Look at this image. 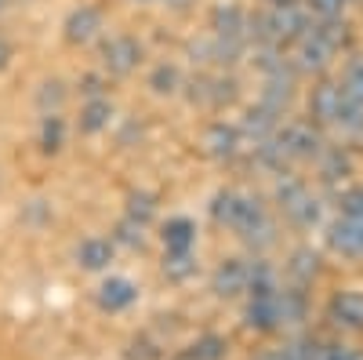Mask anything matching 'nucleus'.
<instances>
[{
	"mask_svg": "<svg viewBox=\"0 0 363 360\" xmlns=\"http://www.w3.org/2000/svg\"><path fill=\"white\" fill-rule=\"evenodd\" d=\"M247 327L255 332H277L284 327V313H280V291H269V295H251V306H247Z\"/></svg>",
	"mask_w": 363,
	"mask_h": 360,
	"instance_id": "obj_8",
	"label": "nucleus"
},
{
	"mask_svg": "<svg viewBox=\"0 0 363 360\" xmlns=\"http://www.w3.org/2000/svg\"><path fill=\"white\" fill-rule=\"evenodd\" d=\"M196 273V255L193 251H167L164 255V277L174 284H186Z\"/></svg>",
	"mask_w": 363,
	"mask_h": 360,
	"instance_id": "obj_22",
	"label": "nucleus"
},
{
	"mask_svg": "<svg viewBox=\"0 0 363 360\" xmlns=\"http://www.w3.org/2000/svg\"><path fill=\"white\" fill-rule=\"evenodd\" d=\"M247 11L236 8V4H218L215 11H211V33L215 37H225V40H244L247 37Z\"/></svg>",
	"mask_w": 363,
	"mask_h": 360,
	"instance_id": "obj_11",
	"label": "nucleus"
},
{
	"mask_svg": "<svg viewBox=\"0 0 363 360\" xmlns=\"http://www.w3.org/2000/svg\"><path fill=\"white\" fill-rule=\"evenodd\" d=\"M124 215H128V219H135V222H142V226H149V222H153V215H157V197H153V193H145V190L128 193V207H124Z\"/></svg>",
	"mask_w": 363,
	"mask_h": 360,
	"instance_id": "obj_23",
	"label": "nucleus"
},
{
	"mask_svg": "<svg viewBox=\"0 0 363 360\" xmlns=\"http://www.w3.org/2000/svg\"><path fill=\"white\" fill-rule=\"evenodd\" d=\"M102 29H106V15H102L99 4H77L62 18V37H66V44H77V48L99 40Z\"/></svg>",
	"mask_w": 363,
	"mask_h": 360,
	"instance_id": "obj_3",
	"label": "nucleus"
},
{
	"mask_svg": "<svg viewBox=\"0 0 363 360\" xmlns=\"http://www.w3.org/2000/svg\"><path fill=\"white\" fill-rule=\"evenodd\" d=\"M66 138H69V124L62 120V113H44L40 116V128H37L40 153H62Z\"/></svg>",
	"mask_w": 363,
	"mask_h": 360,
	"instance_id": "obj_15",
	"label": "nucleus"
},
{
	"mask_svg": "<svg viewBox=\"0 0 363 360\" xmlns=\"http://www.w3.org/2000/svg\"><path fill=\"white\" fill-rule=\"evenodd\" d=\"M342 92H345L352 102H359V106H363V62L349 70V77H345V84H342Z\"/></svg>",
	"mask_w": 363,
	"mask_h": 360,
	"instance_id": "obj_32",
	"label": "nucleus"
},
{
	"mask_svg": "<svg viewBox=\"0 0 363 360\" xmlns=\"http://www.w3.org/2000/svg\"><path fill=\"white\" fill-rule=\"evenodd\" d=\"M277 138H280L284 153H287L291 160H309V157L320 153V135H316L313 124H287Z\"/></svg>",
	"mask_w": 363,
	"mask_h": 360,
	"instance_id": "obj_9",
	"label": "nucleus"
},
{
	"mask_svg": "<svg viewBox=\"0 0 363 360\" xmlns=\"http://www.w3.org/2000/svg\"><path fill=\"white\" fill-rule=\"evenodd\" d=\"M309 8H313L316 15H323V18H335V15L345 8V0H309Z\"/></svg>",
	"mask_w": 363,
	"mask_h": 360,
	"instance_id": "obj_33",
	"label": "nucleus"
},
{
	"mask_svg": "<svg viewBox=\"0 0 363 360\" xmlns=\"http://www.w3.org/2000/svg\"><path fill=\"white\" fill-rule=\"evenodd\" d=\"M109 240H113V244H124V248H142L145 244V226L124 215V219L113 226V236Z\"/></svg>",
	"mask_w": 363,
	"mask_h": 360,
	"instance_id": "obj_27",
	"label": "nucleus"
},
{
	"mask_svg": "<svg viewBox=\"0 0 363 360\" xmlns=\"http://www.w3.org/2000/svg\"><path fill=\"white\" fill-rule=\"evenodd\" d=\"M109 124H113V102H109L106 95H99V99H84L80 116H77L80 135H102V131H109Z\"/></svg>",
	"mask_w": 363,
	"mask_h": 360,
	"instance_id": "obj_13",
	"label": "nucleus"
},
{
	"mask_svg": "<svg viewBox=\"0 0 363 360\" xmlns=\"http://www.w3.org/2000/svg\"><path fill=\"white\" fill-rule=\"evenodd\" d=\"M95 298H99V310H106V313H124V310H131V306L138 302V288H135V280H128V277H106V280L99 284Z\"/></svg>",
	"mask_w": 363,
	"mask_h": 360,
	"instance_id": "obj_6",
	"label": "nucleus"
},
{
	"mask_svg": "<svg viewBox=\"0 0 363 360\" xmlns=\"http://www.w3.org/2000/svg\"><path fill=\"white\" fill-rule=\"evenodd\" d=\"M258 360H298L291 349H272V353H262Z\"/></svg>",
	"mask_w": 363,
	"mask_h": 360,
	"instance_id": "obj_37",
	"label": "nucleus"
},
{
	"mask_svg": "<svg viewBox=\"0 0 363 360\" xmlns=\"http://www.w3.org/2000/svg\"><path fill=\"white\" fill-rule=\"evenodd\" d=\"M77 92H80L84 99H99V95H106V77H102V73H87V77H80V80H77Z\"/></svg>",
	"mask_w": 363,
	"mask_h": 360,
	"instance_id": "obj_31",
	"label": "nucleus"
},
{
	"mask_svg": "<svg viewBox=\"0 0 363 360\" xmlns=\"http://www.w3.org/2000/svg\"><path fill=\"white\" fill-rule=\"evenodd\" d=\"M142 58H145V48L138 37L131 33H116L102 44V73L109 77H131L138 66H142Z\"/></svg>",
	"mask_w": 363,
	"mask_h": 360,
	"instance_id": "obj_2",
	"label": "nucleus"
},
{
	"mask_svg": "<svg viewBox=\"0 0 363 360\" xmlns=\"http://www.w3.org/2000/svg\"><path fill=\"white\" fill-rule=\"evenodd\" d=\"M0 182H4V178H0Z\"/></svg>",
	"mask_w": 363,
	"mask_h": 360,
	"instance_id": "obj_42",
	"label": "nucleus"
},
{
	"mask_svg": "<svg viewBox=\"0 0 363 360\" xmlns=\"http://www.w3.org/2000/svg\"><path fill=\"white\" fill-rule=\"evenodd\" d=\"M330 317L342 327H363V295L359 291H338L330 298Z\"/></svg>",
	"mask_w": 363,
	"mask_h": 360,
	"instance_id": "obj_18",
	"label": "nucleus"
},
{
	"mask_svg": "<svg viewBox=\"0 0 363 360\" xmlns=\"http://www.w3.org/2000/svg\"><path fill=\"white\" fill-rule=\"evenodd\" d=\"M330 248L342 255H363V219H342L330 226Z\"/></svg>",
	"mask_w": 363,
	"mask_h": 360,
	"instance_id": "obj_16",
	"label": "nucleus"
},
{
	"mask_svg": "<svg viewBox=\"0 0 363 360\" xmlns=\"http://www.w3.org/2000/svg\"><path fill=\"white\" fill-rule=\"evenodd\" d=\"M211 288H215L218 298H236V295H244L251 288V266L244 258H225L218 269H215V277H211Z\"/></svg>",
	"mask_w": 363,
	"mask_h": 360,
	"instance_id": "obj_5",
	"label": "nucleus"
},
{
	"mask_svg": "<svg viewBox=\"0 0 363 360\" xmlns=\"http://www.w3.org/2000/svg\"><path fill=\"white\" fill-rule=\"evenodd\" d=\"M316 255L313 251H294L291 255V273L298 277V280H309V277H316Z\"/></svg>",
	"mask_w": 363,
	"mask_h": 360,
	"instance_id": "obj_30",
	"label": "nucleus"
},
{
	"mask_svg": "<svg viewBox=\"0 0 363 360\" xmlns=\"http://www.w3.org/2000/svg\"><path fill=\"white\" fill-rule=\"evenodd\" d=\"M186 353H189V360H225L229 346H225L222 335H200Z\"/></svg>",
	"mask_w": 363,
	"mask_h": 360,
	"instance_id": "obj_25",
	"label": "nucleus"
},
{
	"mask_svg": "<svg viewBox=\"0 0 363 360\" xmlns=\"http://www.w3.org/2000/svg\"><path fill=\"white\" fill-rule=\"evenodd\" d=\"M11 62H15V44L8 33H0V73L11 70Z\"/></svg>",
	"mask_w": 363,
	"mask_h": 360,
	"instance_id": "obj_34",
	"label": "nucleus"
},
{
	"mask_svg": "<svg viewBox=\"0 0 363 360\" xmlns=\"http://www.w3.org/2000/svg\"><path fill=\"white\" fill-rule=\"evenodd\" d=\"M342 99H345V92H342L338 84H320V87H313L309 109H313L316 120H330V124H335L338 109H342Z\"/></svg>",
	"mask_w": 363,
	"mask_h": 360,
	"instance_id": "obj_17",
	"label": "nucleus"
},
{
	"mask_svg": "<svg viewBox=\"0 0 363 360\" xmlns=\"http://www.w3.org/2000/svg\"><path fill=\"white\" fill-rule=\"evenodd\" d=\"M186 87H189V99L200 102V106H225V102H233V95H236V84H233V80H225V77H207V73L193 77Z\"/></svg>",
	"mask_w": 363,
	"mask_h": 360,
	"instance_id": "obj_7",
	"label": "nucleus"
},
{
	"mask_svg": "<svg viewBox=\"0 0 363 360\" xmlns=\"http://www.w3.org/2000/svg\"><path fill=\"white\" fill-rule=\"evenodd\" d=\"M349 164H345V157L342 153H335V157H330L327 160V178H338V171H345Z\"/></svg>",
	"mask_w": 363,
	"mask_h": 360,
	"instance_id": "obj_36",
	"label": "nucleus"
},
{
	"mask_svg": "<svg viewBox=\"0 0 363 360\" xmlns=\"http://www.w3.org/2000/svg\"><path fill=\"white\" fill-rule=\"evenodd\" d=\"M291 80L284 77V70L280 73H269V84H265V92H262V106H269L272 113H284L287 106H291Z\"/></svg>",
	"mask_w": 363,
	"mask_h": 360,
	"instance_id": "obj_21",
	"label": "nucleus"
},
{
	"mask_svg": "<svg viewBox=\"0 0 363 360\" xmlns=\"http://www.w3.org/2000/svg\"><path fill=\"white\" fill-rule=\"evenodd\" d=\"M313 33H316L330 51H338V48L345 44V22H338V18H323L320 26H313Z\"/></svg>",
	"mask_w": 363,
	"mask_h": 360,
	"instance_id": "obj_28",
	"label": "nucleus"
},
{
	"mask_svg": "<svg viewBox=\"0 0 363 360\" xmlns=\"http://www.w3.org/2000/svg\"><path fill=\"white\" fill-rule=\"evenodd\" d=\"M330 55H335V51H330V48L313 33V29L298 37V66H301V70H323Z\"/></svg>",
	"mask_w": 363,
	"mask_h": 360,
	"instance_id": "obj_20",
	"label": "nucleus"
},
{
	"mask_svg": "<svg viewBox=\"0 0 363 360\" xmlns=\"http://www.w3.org/2000/svg\"><path fill=\"white\" fill-rule=\"evenodd\" d=\"M272 4H294V0H272Z\"/></svg>",
	"mask_w": 363,
	"mask_h": 360,
	"instance_id": "obj_41",
	"label": "nucleus"
},
{
	"mask_svg": "<svg viewBox=\"0 0 363 360\" xmlns=\"http://www.w3.org/2000/svg\"><path fill=\"white\" fill-rule=\"evenodd\" d=\"M211 219L225 229H233L236 236H244L247 244H269L272 240V222L265 219L262 204L255 197L236 193V190L215 193V200H211Z\"/></svg>",
	"mask_w": 363,
	"mask_h": 360,
	"instance_id": "obj_1",
	"label": "nucleus"
},
{
	"mask_svg": "<svg viewBox=\"0 0 363 360\" xmlns=\"http://www.w3.org/2000/svg\"><path fill=\"white\" fill-rule=\"evenodd\" d=\"M280 197V207H284V215L298 226H313L320 219V207H316V197L301 186V182H280L277 190Z\"/></svg>",
	"mask_w": 363,
	"mask_h": 360,
	"instance_id": "obj_4",
	"label": "nucleus"
},
{
	"mask_svg": "<svg viewBox=\"0 0 363 360\" xmlns=\"http://www.w3.org/2000/svg\"><path fill=\"white\" fill-rule=\"evenodd\" d=\"M131 4H160V0H131Z\"/></svg>",
	"mask_w": 363,
	"mask_h": 360,
	"instance_id": "obj_40",
	"label": "nucleus"
},
{
	"mask_svg": "<svg viewBox=\"0 0 363 360\" xmlns=\"http://www.w3.org/2000/svg\"><path fill=\"white\" fill-rule=\"evenodd\" d=\"M22 222L33 226V229H40L44 222H51V204H48V200H29V204L22 207Z\"/></svg>",
	"mask_w": 363,
	"mask_h": 360,
	"instance_id": "obj_29",
	"label": "nucleus"
},
{
	"mask_svg": "<svg viewBox=\"0 0 363 360\" xmlns=\"http://www.w3.org/2000/svg\"><path fill=\"white\" fill-rule=\"evenodd\" d=\"M160 4H167L171 11H189V8L196 4V0H160Z\"/></svg>",
	"mask_w": 363,
	"mask_h": 360,
	"instance_id": "obj_38",
	"label": "nucleus"
},
{
	"mask_svg": "<svg viewBox=\"0 0 363 360\" xmlns=\"http://www.w3.org/2000/svg\"><path fill=\"white\" fill-rule=\"evenodd\" d=\"M160 240H164V251H193V244H196V222L189 215H174V219L164 222Z\"/></svg>",
	"mask_w": 363,
	"mask_h": 360,
	"instance_id": "obj_14",
	"label": "nucleus"
},
{
	"mask_svg": "<svg viewBox=\"0 0 363 360\" xmlns=\"http://www.w3.org/2000/svg\"><path fill=\"white\" fill-rule=\"evenodd\" d=\"M203 149H207V157H215V160L236 157V149H240V128L225 124V120H215V124L203 131Z\"/></svg>",
	"mask_w": 363,
	"mask_h": 360,
	"instance_id": "obj_12",
	"label": "nucleus"
},
{
	"mask_svg": "<svg viewBox=\"0 0 363 360\" xmlns=\"http://www.w3.org/2000/svg\"><path fill=\"white\" fill-rule=\"evenodd\" d=\"M323 360H363V353H356V349H345V346H327Z\"/></svg>",
	"mask_w": 363,
	"mask_h": 360,
	"instance_id": "obj_35",
	"label": "nucleus"
},
{
	"mask_svg": "<svg viewBox=\"0 0 363 360\" xmlns=\"http://www.w3.org/2000/svg\"><path fill=\"white\" fill-rule=\"evenodd\" d=\"M66 84L62 80H44L40 87H37V95H33V102H37V109L40 113H58L62 109V102H66Z\"/></svg>",
	"mask_w": 363,
	"mask_h": 360,
	"instance_id": "obj_24",
	"label": "nucleus"
},
{
	"mask_svg": "<svg viewBox=\"0 0 363 360\" xmlns=\"http://www.w3.org/2000/svg\"><path fill=\"white\" fill-rule=\"evenodd\" d=\"M277 120H280V113H272L269 106H251L247 113H244V135L247 138H255V146L258 142H265V138H272V131H277Z\"/></svg>",
	"mask_w": 363,
	"mask_h": 360,
	"instance_id": "obj_19",
	"label": "nucleus"
},
{
	"mask_svg": "<svg viewBox=\"0 0 363 360\" xmlns=\"http://www.w3.org/2000/svg\"><path fill=\"white\" fill-rule=\"evenodd\" d=\"M149 87H153L157 95H174L178 87H182V73L174 62H160L153 73H149Z\"/></svg>",
	"mask_w": 363,
	"mask_h": 360,
	"instance_id": "obj_26",
	"label": "nucleus"
},
{
	"mask_svg": "<svg viewBox=\"0 0 363 360\" xmlns=\"http://www.w3.org/2000/svg\"><path fill=\"white\" fill-rule=\"evenodd\" d=\"M113 255H116V244L106 240V236H84L77 244V251H73V258H77V266L84 269V273H102V269H109Z\"/></svg>",
	"mask_w": 363,
	"mask_h": 360,
	"instance_id": "obj_10",
	"label": "nucleus"
},
{
	"mask_svg": "<svg viewBox=\"0 0 363 360\" xmlns=\"http://www.w3.org/2000/svg\"><path fill=\"white\" fill-rule=\"evenodd\" d=\"M11 4H15V0H0V15H4V11H8Z\"/></svg>",
	"mask_w": 363,
	"mask_h": 360,
	"instance_id": "obj_39",
	"label": "nucleus"
}]
</instances>
